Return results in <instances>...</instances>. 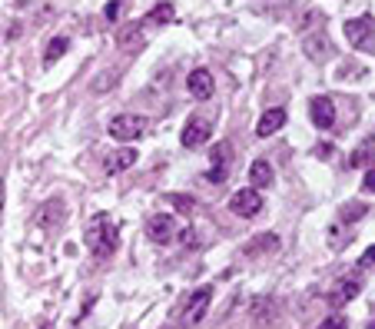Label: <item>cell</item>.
<instances>
[{
    "label": "cell",
    "mask_w": 375,
    "mask_h": 329,
    "mask_svg": "<svg viewBox=\"0 0 375 329\" xmlns=\"http://www.w3.org/2000/svg\"><path fill=\"white\" fill-rule=\"evenodd\" d=\"M365 329H375V323H369V326H365Z\"/></svg>",
    "instance_id": "1f68e13d"
},
{
    "label": "cell",
    "mask_w": 375,
    "mask_h": 329,
    "mask_svg": "<svg viewBox=\"0 0 375 329\" xmlns=\"http://www.w3.org/2000/svg\"><path fill=\"white\" fill-rule=\"evenodd\" d=\"M359 293H362V283H359V279H342V283H339L336 290H332L329 296H325V303L332 306V309H339V306L352 303V300H355Z\"/></svg>",
    "instance_id": "5bb4252c"
},
{
    "label": "cell",
    "mask_w": 375,
    "mask_h": 329,
    "mask_svg": "<svg viewBox=\"0 0 375 329\" xmlns=\"http://www.w3.org/2000/svg\"><path fill=\"white\" fill-rule=\"evenodd\" d=\"M346 40H349V47L362 53H372L375 51V20L365 13V17H355V20H346Z\"/></svg>",
    "instance_id": "7a4b0ae2"
},
{
    "label": "cell",
    "mask_w": 375,
    "mask_h": 329,
    "mask_svg": "<svg viewBox=\"0 0 375 329\" xmlns=\"http://www.w3.org/2000/svg\"><path fill=\"white\" fill-rule=\"evenodd\" d=\"M173 17H176L173 4H156V7L143 17V27H166V24H173Z\"/></svg>",
    "instance_id": "e0dca14e"
},
{
    "label": "cell",
    "mask_w": 375,
    "mask_h": 329,
    "mask_svg": "<svg viewBox=\"0 0 375 329\" xmlns=\"http://www.w3.org/2000/svg\"><path fill=\"white\" fill-rule=\"evenodd\" d=\"M83 243H87V250L97 256V260H107V256L116 253L120 229H116V223H113L107 213H97L87 223V229H83Z\"/></svg>",
    "instance_id": "6da1fadb"
},
{
    "label": "cell",
    "mask_w": 375,
    "mask_h": 329,
    "mask_svg": "<svg viewBox=\"0 0 375 329\" xmlns=\"http://www.w3.org/2000/svg\"><path fill=\"white\" fill-rule=\"evenodd\" d=\"M70 51V40L67 37H53L50 43H47V53H43V64L50 67V64H57V60H60L63 53Z\"/></svg>",
    "instance_id": "7402d4cb"
},
{
    "label": "cell",
    "mask_w": 375,
    "mask_h": 329,
    "mask_svg": "<svg viewBox=\"0 0 375 329\" xmlns=\"http://www.w3.org/2000/svg\"><path fill=\"white\" fill-rule=\"evenodd\" d=\"M133 163H137V150H133V147H123V150H113L103 156V173L116 177V173H126Z\"/></svg>",
    "instance_id": "7c38bea8"
},
{
    "label": "cell",
    "mask_w": 375,
    "mask_h": 329,
    "mask_svg": "<svg viewBox=\"0 0 375 329\" xmlns=\"http://www.w3.org/2000/svg\"><path fill=\"white\" fill-rule=\"evenodd\" d=\"M213 137V127H210V120H203V116H193L186 127H183V133H179V143L186 147V150H200V147H206V140Z\"/></svg>",
    "instance_id": "5b68a950"
},
{
    "label": "cell",
    "mask_w": 375,
    "mask_h": 329,
    "mask_svg": "<svg viewBox=\"0 0 375 329\" xmlns=\"http://www.w3.org/2000/svg\"><path fill=\"white\" fill-rule=\"evenodd\" d=\"M296 27H299V34H302V37H306V34H315V30H322V27H325L322 11H315V7H309V11H306V13L299 17V24H296Z\"/></svg>",
    "instance_id": "ffe728a7"
},
{
    "label": "cell",
    "mask_w": 375,
    "mask_h": 329,
    "mask_svg": "<svg viewBox=\"0 0 375 329\" xmlns=\"http://www.w3.org/2000/svg\"><path fill=\"white\" fill-rule=\"evenodd\" d=\"M229 210L236 216H243V220H250V216H256L259 210H263V196L256 193V187H250V190H239L229 196Z\"/></svg>",
    "instance_id": "8992f818"
},
{
    "label": "cell",
    "mask_w": 375,
    "mask_h": 329,
    "mask_svg": "<svg viewBox=\"0 0 375 329\" xmlns=\"http://www.w3.org/2000/svg\"><path fill=\"white\" fill-rule=\"evenodd\" d=\"M309 120H313L319 130H329L336 123V103L329 97H313L309 100Z\"/></svg>",
    "instance_id": "9c48e42d"
},
{
    "label": "cell",
    "mask_w": 375,
    "mask_h": 329,
    "mask_svg": "<svg viewBox=\"0 0 375 329\" xmlns=\"http://www.w3.org/2000/svg\"><path fill=\"white\" fill-rule=\"evenodd\" d=\"M319 329H349V319H346V316H339V313H336V316L322 319V326H319Z\"/></svg>",
    "instance_id": "484cf974"
},
{
    "label": "cell",
    "mask_w": 375,
    "mask_h": 329,
    "mask_svg": "<svg viewBox=\"0 0 375 329\" xmlns=\"http://www.w3.org/2000/svg\"><path fill=\"white\" fill-rule=\"evenodd\" d=\"M289 114L282 110V107H269L263 116H259V123H256V137H273V133H279V130L286 127Z\"/></svg>",
    "instance_id": "4fadbf2b"
},
{
    "label": "cell",
    "mask_w": 375,
    "mask_h": 329,
    "mask_svg": "<svg viewBox=\"0 0 375 329\" xmlns=\"http://www.w3.org/2000/svg\"><path fill=\"white\" fill-rule=\"evenodd\" d=\"M250 180H252V187L259 190V187H273V166H269V160H256V163L250 166Z\"/></svg>",
    "instance_id": "ac0fdd59"
},
{
    "label": "cell",
    "mask_w": 375,
    "mask_h": 329,
    "mask_svg": "<svg viewBox=\"0 0 375 329\" xmlns=\"http://www.w3.org/2000/svg\"><path fill=\"white\" fill-rule=\"evenodd\" d=\"M275 250H279V236H275V233H263V236H256V240L250 243V250H246V253L263 256V253H275Z\"/></svg>",
    "instance_id": "44dd1931"
},
{
    "label": "cell",
    "mask_w": 375,
    "mask_h": 329,
    "mask_svg": "<svg viewBox=\"0 0 375 329\" xmlns=\"http://www.w3.org/2000/svg\"><path fill=\"white\" fill-rule=\"evenodd\" d=\"M186 87H189V97H196V100H210L216 93V83H213V74L210 70H193L186 76Z\"/></svg>",
    "instance_id": "8fae6325"
},
{
    "label": "cell",
    "mask_w": 375,
    "mask_h": 329,
    "mask_svg": "<svg viewBox=\"0 0 375 329\" xmlns=\"http://www.w3.org/2000/svg\"><path fill=\"white\" fill-rule=\"evenodd\" d=\"M146 130V120L137 114H116L110 120V137L113 140H139V133Z\"/></svg>",
    "instance_id": "277c9868"
},
{
    "label": "cell",
    "mask_w": 375,
    "mask_h": 329,
    "mask_svg": "<svg viewBox=\"0 0 375 329\" xmlns=\"http://www.w3.org/2000/svg\"><path fill=\"white\" fill-rule=\"evenodd\" d=\"M359 266H375V246H369L362 253V260H359Z\"/></svg>",
    "instance_id": "f546056e"
},
{
    "label": "cell",
    "mask_w": 375,
    "mask_h": 329,
    "mask_svg": "<svg viewBox=\"0 0 375 329\" xmlns=\"http://www.w3.org/2000/svg\"><path fill=\"white\" fill-rule=\"evenodd\" d=\"M170 200H173L176 206L183 210V213H193V210H196V200H189V196H179V193H170Z\"/></svg>",
    "instance_id": "d4e9b609"
},
{
    "label": "cell",
    "mask_w": 375,
    "mask_h": 329,
    "mask_svg": "<svg viewBox=\"0 0 375 329\" xmlns=\"http://www.w3.org/2000/svg\"><path fill=\"white\" fill-rule=\"evenodd\" d=\"M329 246H332V250H342V246H346V223H342V220L329 227Z\"/></svg>",
    "instance_id": "603a6c76"
},
{
    "label": "cell",
    "mask_w": 375,
    "mask_h": 329,
    "mask_svg": "<svg viewBox=\"0 0 375 329\" xmlns=\"http://www.w3.org/2000/svg\"><path fill=\"white\" fill-rule=\"evenodd\" d=\"M302 51H306V57H309L313 64H322L325 57H332V43H329V37H325L322 30H315V34H306V37H302Z\"/></svg>",
    "instance_id": "30bf717a"
},
{
    "label": "cell",
    "mask_w": 375,
    "mask_h": 329,
    "mask_svg": "<svg viewBox=\"0 0 375 329\" xmlns=\"http://www.w3.org/2000/svg\"><path fill=\"white\" fill-rule=\"evenodd\" d=\"M210 303H213V286H203V290L193 293V296H189L186 313H183V329L200 326L203 316H206V309H210Z\"/></svg>",
    "instance_id": "3957f363"
},
{
    "label": "cell",
    "mask_w": 375,
    "mask_h": 329,
    "mask_svg": "<svg viewBox=\"0 0 375 329\" xmlns=\"http://www.w3.org/2000/svg\"><path fill=\"white\" fill-rule=\"evenodd\" d=\"M146 236L153 243H170L176 236V220L170 213H153L146 220Z\"/></svg>",
    "instance_id": "ba28073f"
},
{
    "label": "cell",
    "mask_w": 375,
    "mask_h": 329,
    "mask_svg": "<svg viewBox=\"0 0 375 329\" xmlns=\"http://www.w3.org/2000/svg\"><path fill=\"white\" fill-rule=\"evenodd\" d=\"M143 43H146V37H143V20L123 24L120 30H116V47H120L123 53H137V51H143Z\"/></svg>",
    "instance_id": "52a82bcc"
},
{
    "label": "cell",
    "mask_w": 375,
    "mask_h": 329,
    "mask_svg": "<svg viewBox=\"0 0 375 329\" xmlns=\"http://www.w3.org/2000/svg\"><path fill=\"white\" fill-rule=\"evenodd\" d=\"M116 80H120V74H116V70H113V74H100L93 83H90V90H93V93H107V90H113V83H116Z\"/></svg>",
    "instance_id": "cb8c5ba5"
},
{
    "label": "cell",
    "mask_w": 375,
    "mask_h": 329,
    "mask_svg": "<svg viewBox=\"0 0 375 329\" xmlns=\"http://www.w3.org/2000/svg\"><path fill=\"white\" fill-rule=\"evenodd\" d=\"M210 160H213L216 170L229 173V163H233V143H229V140H219V143L213 147V153H210Z\"/></svg>",
    "instance_id": "d6986e66"
},
{
    "label": "cell",
    "mask_w": 375,
    "mask_h": 329,
    "mask_svg": "<svg viewBox=\"0 0 375 329\" xmlns=\"http://www.w3.org/2000/svg\"><path fill=\"white\" fill-rule=\"evenodd\" d=\"M120 7H123L120 0H110V4L103 7V17H107V20H116V17H120Z\"/></svg>",
    "instance_id": "83f0119b"
},
{
    "label": "cell",
    "mask_w": 375,
    "mask_h": 329,
    "mask_svg": "<svg viewBox=\"0 0 375 329\" xmlns=\"http://www.w3.org/2000/svg\"><path fill=\"white\" fill-rule=\"evenodd\" d=\"M349 166H375V137H365L355 150L349 153Z\"/></svg>",
    "instance_id": "9a60e30c"
},
{
    "label": "cell",
    "mask_w": 375,
    "mask_h": 329,
    "mask_svg": "<svg viewBox=\"0 0 375 329\" xmlns=\"http://www.w3.org/2000/svg\"><path fill=\"white\" fill-rule=\"evenodd\" d=\"M37 223L40 227H60L63 223V203L60 200L43 203V206L37 210Z\"/></svg>",
    "instance_id": "2e32d148"
},
{
    "label": "cell",
    "mask_w": 375,
    "mask_h": 329,
    "mask_svg": "<svg viewBox=\"0 0 375 329\" xmlns=\"http://www.w3.org/2000/svg\"><path fill=\"white\" fill-rule=\"evenodd\" d=\"M362 193H375V166L365 173V180H362Z\"/></svg>",
    "instance_id": "f1b7e54d"
},
{
    "label": "cell",
    "mask_w": 375,
    "mask_h": 329,
    "mask_svg": "<svg viewBox=\"0 0 375 329\" xmlns=\"http://www.w3.org/2000/svg\"><path fill=\"white\" fill-rule=\"evenodd\" d=\"M0 210H4V180H0Z\"/></svg>",
    "instance_id": "4dcf8cb0"
},
{
    "label": "cell",
    "mask_w": 375,
    "mask_h": 329,
    "mask_svg": "<svg viewBox=\"0 0 375 329\" xmlns=\"http://www.w3.org/2000/svg\"><path fill=\"white\" fill-rule=\"evenodd\" d=\"M349 216H365V203H352V206H346V210H342V223H352Z\"/></svg>",
    "instance_id": "4316f807"
}]
</instances>
